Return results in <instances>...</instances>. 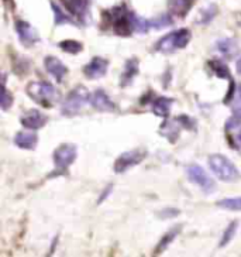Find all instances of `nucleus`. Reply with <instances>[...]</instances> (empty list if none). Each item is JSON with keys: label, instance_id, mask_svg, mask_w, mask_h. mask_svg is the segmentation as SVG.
<instances>
[{"label": "nucleus", "instance_id": "nucleus-26", "mask_svg": "<svg viewBox=\"0 0 241 257\" xmlns=\"http://www.w3.org/2000/svg\"><path fill=\"white\" fill-rule=\"evenodd\" d=\"M12 105H13V95L8 91L6 85H3V93H2V110H3V112H6Z\"/></svg>", "mask_w": 241, "mask_h": 257}, {"label": "nucleus", "instance_id": "nucleus-36", "mask_svg": "<svg viewBox=\"0 0 241 257\" xmlns=\"http://www.w3.org/2000/svg\"><path fill=\"white\" fill-rule=\"evenodd\" d=\"M237 140L241 143V132H240V135H238V137H237Z\"/></svg>", "mask_w": 241, "mask_h": 257}, {"label": "nucleus", "instance_id": "nucleus-27", "mask_svg": "<svg viewBox=\"0 0 241 257\" xmlns=\"http://www.w3.org/2000/svg\"><path fill=\"white\" fill-rule=\"evenodd\" d=\"M53 10L54 13H55V24L57 26H61V24H65V23H72V20L69 19L68 16H65L62 12H61V9L58 6H55L53 3Z\"/></svg>", "mask_w": 241, "mask_h": 257}, {"label": "nucleus", "instance_id": "nucleus-13", "mask_svg": "<svg viewBox=\"0 0 241 257\" xmlns=\"http://www.w3.org/2000/svg\"><path fill=\"white\" fill-rule=\"evenodd\" d=\"M44 65H46L47 72L53 76L57 82H62L64 76L68 74V68H67V67L62 64V61H61L60 58H57V57H51V55L47 57L46 60H44Z\"/></svg>", "mask_w": 241, "mask_h": 257}, {"label": "nucleus", "instance_id": "nucleus-28", "mask_svg": "<svg viewBox=\"0 0 241 257\" xmlns=\"http://www.w3.org/2000/svg\"><path fill=\"white\" fill-rule=\"evenodd\" d=\"M176 120L179 121V124H181L182 127H185L186 130H192V128H195L196 123L193 119H190L188 114H181V116H178L176 117Z\"/></svg>", "mask_w": 241, "mask_h": 257}, {"label": "nucleus", "instance_id": "nucleus-35", "mask_svg": "<svg viewBox=\"0 0 241 257\" xmlns=\"http://www.w3.org/2000/svg\"><path fill=\"white\" fill-rule=\"evenodd\" d=\"M235 67H237V72L241 74V57L237 60V64H235Z\"/></svg>", "mask_w": 241, "mask_h": 257}, {"label": "nucleus", "instance_id": "nucleus-7", "mask_svg": "<svg viewBox=\"0 0 241 257\" xmlns=\"http://www.w3.org/2000/svg\"><path fill=\"white\" fill-rule=\"evenodd\" d=\"M147 154L148 153H147V150H144V149H136V150H130V152L123 153L114 161V173L116 174H123L127 170H130V168L141 164L144 159L147 157Z\"/></svg>", "mask_w": 241, "mask_h": 257}, {"label": "nucleus", "instance_id": "nucleus-25", "mask_svg": "<svg viewBox=\"0 0 241 257\" xmlns=\"http://www.w3.org/2000/svg\"><path fill=\"white\" fill-rule=\"evenodd\" d=\"M241 126V110H233V114L227 119L224 127L226 130H234Z\"/></svg>", "mask_w": 241, "mask_h": 257}, {"label": "nucleus", "instance_id": "nucleus-15", "mask_svg": "<svg viewBox=\"0 0 241 257\" xmlns=\"http://www.w3.org/2000/svg\"><path fill=\"white\" fill-rule=\"evenodd\" d=\"M37 143L38 136L34 132H19L15 136V144L23 150H34Z\"/></svg>", "mask_w": 241, "mask_h": 257}, {"label": "nucleus", "instance_id": "nucleus-4", "mask_svg": "<svg viewBox=\"0 0 241 257\" xmlns=\"http://www.w3.org/2000/svg\"><path fill=\"white\" fill-rule=\"evenodd\" d=\"M91 98L92 95L89 93V91L85 86L79 85V86H76L69 92L68 96L62 102L61 112H62V114L68 116V117H74L82 110L83 106L86 105L88 102H91Z\"/></svg>", "mask_w": 241, "mask_h": 257}, {"label": "nucleus", "instance_id": "nucleus-8", "mask_svg": "<svg viewBox=\"0 0 241 257\" xmlns=\"http://www.w3.org/2000/svg\"><path fill=\"white\" fill-rule=\"evenodd\" d=\"M186 175H188L189 181L196 184L199 188L203 191L204 194L210 195L216 191V184L211 180L209 174L204 171L199 164H190L186 167Z\"/></svg>", "mask_w": 241, "mask_h": 257}, {"label": "nucleus", "instance_id": "nucleus-18", "mask_svg": "<svg viewBox=\"0 0 241 257\" xmlns=\"http://www.w3.org/2000/svg\"><path fill=\"white\" fill-rule=\"evenodd\" d=\"M172 98H166V96H158L152 102V112L155 116H159V117H164L166 119L169 113H171V109H172L173 105Z\"/></svg>", "mask_w": 241, "mask_h": 257}, {"label": "nucleus", "instance_id": "nucleus-16", "mask_svg": "<svg viewBox=\"0 0 241 257\" xmlns=\"http://www.w3.org/2000/svg\"><path fill=\"white\" fill-rule=\"evenodd\" d=\"M138 69H140V62L137 58H130L126 61L124 64V69H123V74L120 78V85L121 86H127L131 83V81L138 75Z\"/></svg>", "mask_w": 241, "mask_h": 257}, {"label": "nucleus", "instance_id": "nucleus-14", "mask_svg": "<svg viewBox=\"0 0 241 257\" xmlns=\"http://www.w3.org/2000/svg\"><path fill=\"white\" fill-rule=\"evenodd\" d=\"M217 51L226 58H234L237 54L240 53V47L237 40L234 38H220L216 43Z\"/></svg>", "mask_w": 241, "mask_h": 257}, {"label": "nucleus", "instance_id": "nucleus-5", "mask_svg": "<svg viewBox=\"0 0 241 257\" xmlns=\"http://www.w3.org/2000/svg\"><path fill=\"white\" fill-rule=\"evenodd\" d=\"M192 38V33L188 29H181V30L172 31L166 34L155 44V51L162 54H171L176 50H182L188 46L189 41Z\"/></svg>", "mask_w": 241, "mask_h": 257}, {"label": "nucleus", "instance_id": "nucleus-30", "mask_svg": "<svg viewBox=\"0 0 241 257\" xmlns=\"http://www.w3.org/2000/svg\"><path fill=\"white\" fill-rule=\"evenodd\" d=\"M168 24H171V19L166 17V16H162L159 19H155V20H151L150 26L152 29H164Z\"/></svg>", "mask_w": 241, "mask_h": 257}, {"label": "nucleus", "instance_id": "nucleus-29", "mask_svg": "<svg viewBox=\"0 0 241 257\" xmlns=\"http://www.w3.org/2000/svg\"><path fill=\"white\" fill-rule=\"evenodd\" d=\"M214 16H216V8H214V6H210V8L207 9V10L202 12L199 23H200V24H207L209 22H210L211 19L214 17Z\"/></svg>", "mask_w": 241, "mask_h": 257}, {"label": "nucleus", "instance_id": "nucleus-20", "mask_svg": "<svg viewBox=\"0 0 241 257\" xmlns=\"http://www.w3.org/2000/svg\"><path fill=\"white\" fill-rule=\"evenodd\" d=\"M179 232H181V226H175V227H172L169 232H166V233L162 236V239L159 240L158 246L155 247L154 254H159V253H162V251H164V250H165L166 247H168V246H169V244L173 242V239L178 236V233H179Z\"/></svg>", "mask_w": 241, "mask_h": 257}, {"label": "nucleus", "instance_id": "nucleus-33", "mask_svg": "<svg viewBox=\"0 0 241 257\" xmlns=\"http://www.w3.org/2000/svg\"><path fill=\"white\" fill-rule=\"evenodd\" d=\"M235 88H237V85H235V82H234L233 79H231V81H230V88H228V92H227V95L224 96V99H223V102H224L226 105H228V103H230V102L233 100Z\"/></svg>", "mask_w": 241, "mask_h": 257}, {"label": "nucleus", "instance_id": "nucleus-11", "mask_svg": "<svg viewBox=\"0 0 241 257\" xmlns=\"http://www.w3.org/2000/svg\"><path fill=\"white\" fill-rule=\"evenodd\" d=\"M16 30H17V34L20 37V43L26 47H31L34 44H37L40 41V37H38L37 31L34 30L31 27L30 24L26 23V22H16Z\"/></svg>", "mask_w": 241, "mask_h": 257}, {"label": "nucleus", "instance_id": "nucleus-31", "mask_svg": "<svg viewBox=\"0 0 241 257\" xmlns=\"http://www.w3.org/2000/svg\"><path fill=\"white\" fill-rule=\"evenodd\" d=\"M231 103V107H233V110H241V83L237 85V88H235V92H234V96L233 100L230 102Z\"/></svg>", "mask_w": 241, "mask_h": 257}, {"label": "nucleus", "instance_id": "nucleus-22", "mask_svg": "<svg viewBox=\"0 0 241 257\" xmlns=\"http://www.w3.org/2000/svg\"><path fill=\"white\" fill-rule=\"evenodd\" d=\"M60 48L64 51V53L67 54H79L83 50V44L81 41H76V40H64V41H61Z\"/></svg>", "mask_w": 241, "mask_h": 257}, {"label": "nucleus", "instance_id": "nucleus-21", "mask_svg": "<svg viewBox=\"0 0 241 257\" xmlns=\"http://www.w3.org/2000/svg\"><path fill=\"white\" fill-rule=\"evenodd\" d=\"M65 3V6L74 16L83 17L88 9V2L86 0H62Z\"/></svg>", "mask_w": 241, "mask_h": 257}, {"label": "nucleus", "instance_id": "nucleus-17", "mask_svg": "<svg viewBox=\"0 0 241 257\" xmlns=\"http://www.w3.org/2000/svg\"><path fill=\"white\" fill-rule=\"evenodd\" d=\"M181 127L182 126L176 119L175 120H165L161 124V127H159V135L165 137L168 142L175 143L178 140V137H179Z\"/></svg>", "mask_w": 241, "mask_h": 257}, {"label": "nucleus", "instance_id": "nucleus-10", "mask_svg": "<svg viewBox=\"0 0 241 257\" xmlns=\"http://www.w3.org/2000/svg\"><path fill=\"white\" fill-rule=\"evenodd\" d=\"M47 121H48V117L37 109L26 110L20 117V123L23 124V127L29 128V130H38V128L44 127Z\"/></svg>", "mask_w": 241, "mask_h": 257}, {"label": "nucleus", "instance_id": "nucleus-32", "mask_svg": "<svg viewBox=\"0 0 241 257\" xmlns=\"http://www.w3.org/2000/svg\"><path fill=\"white\" fill-rule=\"evenodd\" d=\"M178 215H179V211H178V209H175V208H165L164 211L159 212V216H161V219L175 218V216H178Z\"/></svg>", "mask_w": 241, "mask_h": 257}, {"label": "nucleus", "instance_id": "nucleus-2", "mask_svg": "<svg viewBox=\"0 0 241 257\" xmlns=\"http://www.w3.org/2000/svg\"><path fill=\"white\" fill-rule=\"evenodd\" d=\"M106 19L110 26H113V31L117 36L128 37L134 33V15L127 12L124 6L112 9L109 13H105Z\"/></svg>", "mask_w": 241, "mask_h": 257}, {"label": "nucleus", "instance_id": "nucleus-6", "mask_svg": "<svg viewBox=\"0 0 241 257\" xmlns=\"http://www.w3.org/2000/svg\"><path fill=\"white\" fill-rule=\"evenodd\" d=\"M76 157H78V149H76L75 144L64 143L58 146L53 154V161L54 166H55L54 173L65 174L69 167L75 163Z\"/></svg>", "mask_w": 241, "mask_h": 257}, {"label": "nucleus", "instance_id": "nucleus-24", "mask_svg": "<svg viewBox=\"0 0 241 257\" xmlns=\"http://www.w3.org/2000/svg\"><path fill=\"white\" fill-rule=\"evenodd\" d=\"M237 227H238V222L237 220H233L228 226L226 227L224 233L221 236L220 239V243H218V247H226L228 243L233 240L234 234L237 233Z\"/></svg>", "mask_w": 241, "mask_h": 257}, {"label": "nucleus", "instance_id": "nucleus-9", "mask_svg": "<svg viewBox=\"0 0 241 257\" xmlns=\"http://www.w3.org/2000/svg\"><path fill=\"white\" fill-rule=\"evenodd\" d=\"M107 69H109V61L102 57H95L83 67V74L89 79H99L107 74Z\"/></svg>", "mask_w": 241, "mask_h": 257}, {"label": "nucleus", "instance_id": "nucleus-3", "mask_svg": "<svg viewBox=\"0 0 241 257\" xmlns=\"http://www.w3.org/2000/svg\"><path fill=\"white\" fill-rule=\"evenodd\" d=\"M209 167H210L211 173L216 175L218 180L224 182L237 181L241 175L238 168L221 154H211L209 157Z\"/></svg>", "mask_w": 241, "mask_h": 257}, {"label": "nucleus", "instance_id": "nucleus-12", "mask_svg": "<svg viewBox=\"0 0 241 257\" xmlns=\"http://www.w3.org/2000/svg\"><path fill=\"white\" fill-rule=\"evenodd\" d=\"M91 105L99 112H113L116 109V103L109 98V95L103 89H98L92 93Z\"/></svg>", "mask_w": 241, "mask_h": 257}, {"label": "nucleus", "instance_id": "nucleus-34", "mask_svg": "<svg viewBox=\"0 0 241 257\" xmlns=\"http://www.w3.org/2000/svg\"><path fill=\"white\" fill-rule=\"evenodd\" d=\"M112 189H113V185H109V187H107V188H106L105 191H103V192L100 194V198H99V199H98V204H102V202L105 201L106 198H107V197H109V195H110V192H112Z\"/></svg>", "mask_w": 241, "mask_h": 257}, {"label": "nucleus", "instance_id": "nucleus-19", "mask_svg": "<svg viewBox=\"0 0 241 257\" xmlns=\"http://www.w3.org/2000/svg\"><path fill=\"white\" fill-rule=\"evenodd\" d=\"M207 67L220 79H228V81H231V74H230V69L226 65V62H223L221 60H210L207 62Z\"/></svg>", "mask_w": 241, "mask_h": 257}, {"label": "nucleus", "instance_id": "nucleus-1", "mask_svg": "<svg viewBox=\"0 0 241 257\" xmlns=\"http://www.w3.org/2000/svg\"><path fill=\"white\" fill-rule=\"evenodd\" d=\"M26 93L43 107H53L61 99L60 91L50 82L33 81L26 86Z\"/></svg>", "mask_w": 241, "mask_h": 257}, {"label": "nucleus", "instance_id": "nucleus-23", "mask_svg": "<svg viewBox=\"0 0 241 257\" xmlns=\"http://www.w3.org/2000/svg\"><path fill=\"white\" fill-rule=\"evenodd\" d=\"M218 208L227 209V211L240 212L241 211V197L238 198H224L217 202Z\"/></svg>", "mask_w": 241, "mask_h": 257}]
</instances>
